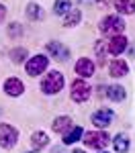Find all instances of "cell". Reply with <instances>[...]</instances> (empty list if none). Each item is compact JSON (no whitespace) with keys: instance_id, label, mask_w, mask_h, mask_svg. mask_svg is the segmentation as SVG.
Listing matches in <instances>:
<instances>
[{"instance_id":"cell-17","label":"cell","mask_w":135,"mask_h":153,"mask_svg":"<svg viewBox=\"0 0 135 153\" xmlns=\"http://www.w3.org/2000/svg\"><path fill=\"white\" fill-rule=\"evenodd\" d=\"M113 6L115 10L123 14V16H129V14H135V0H113Z\"/></svg>"},{"instance_id":"cell-30","label":"cell","mask_w":135,"mask_h":153,"mask_svg":"<svg viewBox=\"0 0 135 153\" xmlns=\"http://www.w3.org/2000/svg\"><path fill=\"white\" fill-rule=\"evenodd\" d=\"M25 153H33V151H25Z\"/></svg>"},{"instance_id":"cell-10","label":"cell","mask_w":135,"mask_h":153,"mask_svg":"<svg viewBox=\"0 0 135 153\" xmlns=\"http://www.w3.org/2000/svg\"><path fill=\"white\" fill-rule=\"evenodd\" d=\"M74 71H76L82 80H84V78H90V76H94V71H96V63L90 57H80L76 61V65H74Z\"/></svg>"},{"instance_id":"cell-19","label":"cell","mask_w":135,"mask_h":153,"mask_svg":"<svg viewBox=\"0 0 135 153\" xmlns=\"http://www.w3.org/2000/svg\"><path fill=\"white\" fill-rule=\"evenodd\" d=\"M80 21H82V10H80V8H72V10L63 16V27H66V29L78 27V25H80Z\"/></svg>"},{"instance_id":"cell-29","label":"cell","mask_w":135,"mask_h":153,"mask_svg":"<svg viewBox=\"0 0 135 153\" xmlns=\"http://www.w3.org/2000/svg\"><path fill=\"white\" fill-rule=\"evenodd\" d=\"M98 153H109V151H104V149H102V151H98Z\"/></svg>"},{"instance_id":"cell-24","label":"cell","mask_w":135,"mask_h":153,"mask_svg":"<svg viewBox=\"0 0 135 153\" xmlns=\"http://www.w3.org/2000/svg\"><path fill=\"white\" fill-rule=\"evenodd\" d=\"M94 49H96V55L100 59H104V55H109V53H107V43H104V41H98L96 45H94Z\"/></svg>"},{"instance_id":"cell-1","label":"cell","mask_w":135,"mask_h":153,"mask_svg":"<svg viewBox=\"0 0 135 153\" xmlns=\"http://www.w3.org/2000/svg\"><path fill=\"white\" fill-rule=\"evenodd\" d=\"M63 86H66V78H63V74L57 70H51L47 71L45 76H43V80L39 84V88H41V92L47 96H53V94H60L61 90H63Z\"/></svg>"},{"instance_id":"cell-16","label":"cell","mask_w":135,"mask_h":153,"mask_svg":"<svg viewBox=\"0 0 135 153\" xmlns=\"http://www.w3.org/2000/svg\"><path fill=\"white\" fill-rule=\"evenodd\" d=\"M25 14H27V19H29V21H33V23L45 19V10H43V6H39L37 2H29V4H27V8H25Z\"/></svg>"},{"instance_id":"cell-23","label":"cell","mask_w":135,"mask_h":153,"mask_svg":"<svg viewBox=\"0 0 135 153\" xmlns=\"http://www.w3.org/2000/svg\"><path fill=\"white\" fill-rule=\"evenodd\" d=\"M6 33H8V37H10V39H14V37H21V35H23V27H21V23H10V25H8V31H6Z\"/></svg>"},{"instance_id":"cell-8","label":"cell","mask_w":135,"mask_h":153,"mask_svg":"<svg viewBox=\"0 0 135 153\" xmlns=\"http://www.w3.org/2000/svg\"><path fill=\"white\" fill-rule=\"evenodd\" d=\"M127 47H129V41L123 33L121 35H113L107 41V53H110V55H121V53H125Z\"/></svg>"},{"instance_id":"cell-18","label":"cell","mask_w":135,"mask_h":153,"mask_svg":"<svg viewBox=\"0 0 135 153\" xmlns=\"http://www.w3.org/2000/svg\"><path fill=\"white\" fill-rule=\"evenodd\" d=\"M72 127V118L68 117V114H61V117H55L53 118V125H51V129H53V133H66V131Z\"/></svg>"},{"instance_id":"cell-28","label":"cell","mask_w":135,"mask_h":153,"mask_svg":"<svg viewBox=\"0 0 135 153\" xmlns=\"http://www.w3.org/2000/svg\"><path fill=\"white\" fill-rule=\"evenodd\" d=\"M80 2H94V0H80Z\"/></svg>"},{"instance_id":"cell-4","label":"cell","mask_w":135,"mask_h":153,"mask_svg":"<svg viewBox=\"0 0 135 153\" xmlns=\"http://www.w3.org/2000/svg\"><path fill=\"white\" fill-rule=\"evenodd\" d=\"M47 65H49V57H47V55H43V53L33 55L31 59H27V61H25V70H27V74H29L31 78L41 76L43 71L47 70Z\"/></svg>"},{"instance_id":"cell-21","label":"cell","mask_w":135,"mask_h":153,"mask_svg":"<svg viewBox=\"0 0 135 153\" xmlns=\"http://www.w3.org/2000/svg\"><path fill=\"white\" fill-rule=\"evenodd\" d=\"M72 8H74L72 0H55V2H53V14H55V16H66Z\"/></svg>"},{"instance_id":"cell-5","label":"cell","mask_w":135,"mask_h":153,"mask_svg":"<svg viewBox=\"0 0 135 153\" xmlns=\"http://www.w3.org/2000/svg\"><path fill=\"white\" fill-rule=\"evenodd\" d=\"M90 94H92V90H90V86L86 84V80L78 78V80H74V82H72V88H70V96H72L74 102L82 104V102H86V100L90 98Z\"/></svg>"},{"instance_id":"cell-9","label":"cell","mask_w":135,"mask_h":153,"mask_svg":"<svg viewBox=\"0 0 135 153\" xmlns=\"http://www.w3.org/2000/svg\"><path fill=\"white\" fill-rule=\"evenodd\" d=\"M45 51H47V55H53L57 61H68L70 55H72L68 45H63L60 41H49L47 45H45Z\"/></svg>"},{"instance_id":"cell-14","label":"cell","mask_w":135,"mask_h":153,"mask_svg":"<svg viewBox=\"0 0 135 153\" xmlns=\"http://www.w3.org/2000/svg\"><path fill=\"white\" fill-rule=\"evenodd\" d=\"M127 71H129V63L125 59H113L110 61L109 74L113 78H123V76H127Z\"/></svg>"},{"instance_id":"cell-27","label":"cell","mask_w":135,"mask_h":153,"mask_svg":"<svg viewBox=\"0 0 135 153\" xmlns=\"http://www.w3.org/2000/svg\"><path fill=\"white\" fill-rule=\"evenodd\" d=\"M70 153H86L84 149H74V151H70Z\"/></svg>"},{"instance_id":"cell-20","label":"cell","mask_w":135,"mask_h":153,"mask_svg":"<svg viewBox=\"0 0 135 153\" xmlns=\"http://www.w3.org/2000/svg\"><path fill=\"white\" fill-rule=\"evenodd\" d=\"M31 143H33V151H39V149H43L45 145H49L47 133H43V131H35V133L31 135Z\"/></svg>"},{"instance_id":"cell-12","label":"cell","mask_w":135,"mask_h":153,"mask_svg":"<svg viewBox=\"0 0 135 153\" xmlns=\"http://www.w3.org/2000/svg\"><path fill=\"white\" fill-rule=\"evenodd\" d=\"M104 94L113 102H123L127 98V90H125V86H121V84H110V86H107Z\"/></svg>"},{"instance_id":"cell-6","label":"cell","mask_w":135,"mask_h":153,"mask_svg":"<svg viewBox=\"0 0 135 153\" xmlns=\"http://www.w3.org/2000/svg\"><path fill=\"white\" fill-rule=\"evenodd\" d=\"M115 118H117V114L110 110V108H98L96 112H92V117H90V120H92V125L96 127V129H107V127H110L113 123H115Z\"/></svg>"},{"instance_id":"cell-13","label":"cell","mask_w":135,"mask_h":153,"mask_svg":"<svg viewBox=\"0 0 135 153\" xmlns=\"http://www.w3.org/2000/svg\"><path fill=\"white\" fill-rule=\"evenodd\" d=\"M82 135H84V129L80 127V125H76V127H70V129L63 133V137H61V143L63 145H74V143L82 141Z\"/></svg>"},{"instance_id":"cell-3","label":"cell","mask_w":135,"mask_h":153,"mask_svg":"<svg viewBox=\"0 0 135 153\" xmlns=\"http://www.w3.org/2000/svg\"><path fill=\"white\" fill-rule=\"evenodd\" d=\"M82 141H84L86 147H92V149L102 151L109 145L110 137H109V133H104V131H90V133H84L82 135Z\"/></svg>"},{"instance_id":"cell-2","label":"cell","mask_w":135,"mask_h":153,"mask_svg":"<svg viewBox=\"0 0 135 153\" xmlns=\"http://www.w3.org/2000/svg\"><path fill=\"white\" fill-rule=\"evenodd\" d=\"M98 31H100L102 35H110V37L121 35L123 31H125V19H123L121 14H107V16L100 19Z\"/></svg>"},{"instance_id":"cell-15","label":"cell","mask_w":135,"mask_h":153,"mask_svg":"<svg viewBox=\"0 0 135 153\" xmlns=\"http://www.w3.org/2000/svg\"><path fill=\"white\" fill-rule=\"evenodd\" d=\"M129 147H131V139H129L127 133H119V135L113 137V149L117 153H127Z\"/></svg>"},{"instance_id":"cell-7","label":"cell","mask_w":135,"mask_h":153,"mask_svg":"<svg viewBox=\"0 0 135 153\" xmlns=\"http://www.w3.org/2000/svg\"><path fill=\"white\" fill-rule=\"evenodd\" d=\"M19 141V131L14 129L12 125L0 123V147L4 149H12Z\"/></svg>"},{"instance_id":"cell-26","label":"cell","mask_w":135,"mask_h":153,"mask_svg":"<svg viewBox=\"0 0 135 153\" xmlns=\"http://www.w3.org/2000/svg\"><path fill=\"white\" fill-rule=\"evenodd\" d=\"M51 153H66V151H63V147H60V145H55V147L51 149Z\"/></svg>"},{"instance_id":"cell-11","label":"cell","mask_w":135,"mask_h":153,"mask_svg":"<svg viewBox=\"0 0 135 153\" xmlns=\"http://www.w3.org/2000/svg\"><path fill=\"white\" fill-rule=\"evenodd\" d=\"M2 90H4V94L10 96V98H16V96H21L25 92V84L19 80V78H6L4 84H2Z\"/></svg>"},{"instance_id":"cell-25","label":"cell","mask_w":135,"mask_h":153,"mask_svg":"<svg viewBox=\"0 0 135 153\" xmlns=\"http://www.w3.org/2000/svg\"><path fill=\"white\" fill-rule=\"evenodd\" d=\"M4 19H6V6L0 2V23H4Z\"/></svg>"},{"instance_id":"cell-22","label":"cell","mask_w":135,"mask_h":153,"mask_svg":"<svg viewBox=\"0 0 135 153\" xmlns=\"http://www.w3.org/2000/svg\"><path fill=\"white\" fill-rule=\"evenodd\" d=\"M27 55H29V51L25 47H12L10 53H8V57H10L12 63H25V61H27Z\"/></svg>"}]
</instances>
